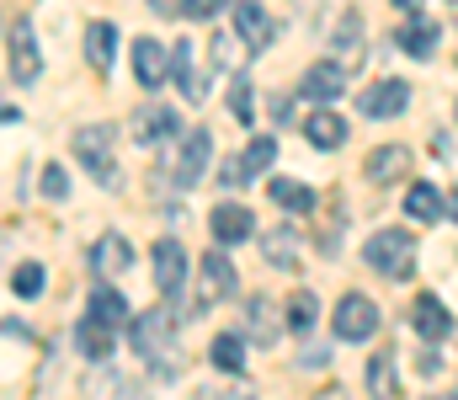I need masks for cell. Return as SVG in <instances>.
<instances>
[{
	"mask_svg": "<svg viewBox=\"0 0 458 400\" xmlns=\"http://www.w3.org/2000/svg\"><path fill=\"white\" fill-rule=\"evenodd\" d=\"M113 54H117V27L113 21H91L86 27V59L97 70H113Z\"/></svg>",
	"mask_w": 458,
	"mask_h": 400,
	"instance_id": "obj_27",
	"label": "cell"
},
{
	"mask_svg": "<svg viewBox=\"0 0 458 400\" xmlns=\"http://www.w3.org/2000/svg\"><path fill=\"white\" fill-rule=\"evenodd\" d=\"M394 5H400L405 16H421V0H394Z\"/></svg>",
	"mask_w": 458,
	"mask_h": 400,
	"instance_id": "obj_42",
	"label": "cell"
},
{
	"mask_svg": "<svg viewBox=\"0 0 458 400\" xmlns=\"http://www.w3.org/2000/svg\"><path fill=\"white\" fill-rule=\"evenodd\" d=\"M70 192V176H64V166H43V198H64Z\"/></svg>",
	"mask_w": 458,
	"mask_h": 400,
	"instance_id": "obj_34",
	"label": "cell"
},
{
	"mask_svg": "<svg viewBox=\"0 0 458 400\" xmlns=\"http://www.w3.org/2000/svg\"><path fill=\"white\" fill-rule=\"evenodd\" d=\"M229 113H234V123H250L256 118V91H250L245 75H234V86H229Z\"/></svg>",
	"mask_w": 458,
	"mask_h": 400,
	"instance_id": "obj_33",
	"label": "cell"
},
{
	"mask_svg": "<svg viewBox=\"0 0 458 400\" xmlns=\"http://www.w3.org/2000/svg\"><path fill=\"white\" fill-rule=\"evenodd\" d=\"M336 336L342 342H368L373 331H378V304L368 299V294H346L342 304H336Z\"/></svg>",
	"mask_w": 458,
	"mask_h": 400,
	"instance_id": "obj_6",
	"label": "cell"
},
{
	"mask_svg": "<svg viewBox=\"0 0 458 400\" xmlns=\"http://www.w3.org/2000/svg\"><path fill=\"white\" fill-rule=\"evenodd\" d=\"M5 48H11V81L32 86V81H38V70H43V59H38V38H32V21H27V16H16V21H11Z\"/></svg>",
	"mask_w": 458,
	"mask_h": 400,
	"instance_id": "obj_7",
	"label": "cell"
},
{
	"mask_svg": "<svg viewBox=\"0 0 458 400\" xmlns=\"http://www.w3.org/2000/svg\"><path fill=\"white\" fill-rule=\"evenodd\" d=\"M133 133H139V144L149 149V144H171V139L182 133V123H176V113H171V107L149 102V107H139V113H133Z\"/></svg>",
	"mask_w": 458,
	"mask_h": 400,
	"instance_id": "obj_14",
	"label": "cell"
},
{
	"mask_svg": "<svg viewBox=\"0 0 458 400\" xmlns=\"http://www.w3.org/2000/svg\"><path fill=\"white\" fill-rule=\"evenodd\" d=\"M75 160L102 182V187H113L117 182V155H113V144H117V133L113 123H86V129H75Z\"/></svg>",
	"mask_w": 458,
	"mask_h": 400,
	"instance_id": "obj_2",
	"label": "cell"
},
{
	"mask_svg": "<svg viewBox=\"0 0 458 400\" xmlns=\"http://www.w3.org/2000/svg\"><path fill=\"white\" fill-rule=\"evenodd\" d=\"M208 230H214L219 246H240V241L256 235V214H250L245 203H219V209L208 214Z\"/></svg>",
	"mask_w": 458,
	"mask_h": 400,
	"instance_id": "obj_10",
	"label": "cell"
},
{
	"mask_svg": "<svg viewBox=\"0 0 458 400\" xmlns=\"http://www.w3.org/2000/svg\"><path fill=\"white\" fill-rule=\"evenodd\" d=\"M346 91V70L336 59H320V64H310L304 70V97L315 102V107H326V102H336Z\"/></svg>",
	"mask_w": 458,
	"mask_h": 400,
	"instance_id": "obj_15",
	"label": "cell"
},
{
	"mask_svg": "<svg viewBox=\"0 0 458 400\" xmlns=\"http://www.w3.org/2000/svg\"><path fill=\"white\" fill-rule=\"evenodd\" d=\"M277 331H283V320H277V299H272V294H250V299H245V342H256V347H277Z\"/></svg>",
	"mask_w": 458,
	"mask_h": 400,
	"instance_id": "obj_9",
	"label": "cell"
},
{
	"mask_svg": "<svg viewBox=\"0 0 458 400\" xmlns=\"http://www.w3.org/2000/svg\"><path fill=\"white\" fill-rule=\"evenodd\" d=\"M261 257H267L272 267H283V272H293V262H299V235H293V230L261 235Z\"/></svg>",
	"mask_w": 458,
	"mask_h": 400,
	"instance_id": "obj_29",
	"label": "cell"
},
{
	"mask_svg": "<svg viewBox=\"0 0 458 400\" xmlns=\"http://www.w3.org/2000/svg\"><path fill=\"white\" fill-rule=\"evenodd\" d=\"M283 315H288V326H293V331H310V326H315V315H320V299H315L310 288H299V294L283 304Z\"/></svg>",
	"mask_w": 458,
	"mask_h": 400,
	"instance_id": "obj_31",
	"label": "cell"
},
{
	"mask_svg": "<svg viewBox=\"0 0 458 400\" xmlns=\"http://www.w3.org/2000/svg\"><path fill=\"white\" fill-rule=\"evenodd\" d=\"M326 363H331L326 347H304V353H299V369H326Z\"/></svg>",
	"mask_w": 458,
	"mask_h": 400,
	"instance_id": "obj_39",
	"label": "cell"
},
{
	"mask_svg": "<svg viewBox=\"0 0 458 400\" xmlns=\"http://www.w3.org/2000/svg\"><path fill=\"white\" fill-rule=\"evenodd\" d=\"M272 118H277V129H283V123H288V118H293V107H288V102H283V97H272Z\"/></svg>",
	"mask_w": 458,
	"mask_h": 400,
	"instance_id": "obj_41",
	"label": "cell"
},
{
	"mask_svg": "<svg viewBox=\"0 0 458 400\" xmlns=\"http://www.w3.org/2000/svg\"><path fill=\"white\" fill-rule=\"evenodd\" d=\"M234 294V267H229L225 251H208L198 262V294H192V310H214L219 299Z\"/></svg>",
	"mask_w": 458,
	"mask_h": 400,
	"instance_id": "obj_4",
	"label": "cell"
},
{
	"mask_svg": "<svg viewBox=\"0 0 458 400\" xmlns=\"http://www.w3.org/2000/svg\"><path fill=\"white\" fill-rule=\"evenodd\" d=\"M357 32H362V21H357V11H346L342 27H336V43H342V48H352V43H357Z\"/></svg>",
	"mask_w": 458,
	"mask_h": 400,
	"instance_id": "obj_36",
	"label": "cell"
},
{
	"mask_svg": "<svg viewBox=\"0 0 458 400\" xmlns=\"http://www.w3.org/2000/svg\"><path fill=\"white\" fill-rule=\"evenodd\" d=\"M149 267H155V288H160V294H176V288H182V272H187V251H182L176 241H160V246L149 251Z\"/></svg>",
	"mask_w": 458,
	"mask_h": 400,
	"instance_id": "obj_18",
	"label": "cell"
},
{
	"mask_svg": "<svg viewBox=\"0 0 458 400\" xmlns=\"http://www.w3.org/2000/svg\"><path fill=\"white\" fill-rule=\"evenodd\" d=\"M75 347H81L91 363H107V358H113V326H102L97 315H86V320L75 326Z\"/></svg>",
	"mask_w": 458,
	"mask_h": 400,
	"instance_id": "obj_22",
	"label": "cell"
},
{
	"mask_svg": "<svg viewBox=\"0 0 458 400\" xmlns=\"http://www.w3.org/2000/svg\"><path fill=\"white\" fill-rule=\"evenodd\" d=\"M11 294H16V299H38V294H43V267L38 262L11 267Z\"/></svg>",
	"mask_w": 458,
	"mask_h": 400,
	"instance_id": "obj_32",
	"label": "cell"
},
{
	"mask_svg": "<svg viewBox=\"0 0 458 400\" xmlns=\"http://www.w3.org/2000/svg\"><path fill=\"white\" fill-rule=\"evenodd\" d=\"M192 400H256L245 385H229V390H198Z\"/></svg>",
	"mask_w": 458,
	"mask_h": 400,
	"instance_id": "obj_38",
	"label": "cell"
},
{
	"mask_svg": "<svg viewBox=\"0 0 458 400\" xmlns=\"http://www.w3.org/2000/svg\"><path fill=\"white\" fill-rule=\"evenodd\" d=\"M229 0H187V16H198V21H208V16H219Z\"/></svg>",
	"mask_w": 458,
	"mask_h": 400,
	"instance_id": "obj_37",
	"label": "cell"
},
{
	"mask_svg": "<svg viewBox=\"0 0 458 400\" xmlns=\"http://www.w3.org/2000/svg\"><path fill=\"white\" fill-rule=\"evenodd\" d=\"M133 353H139L160 379H176V374H182V353H176V315H171V310L133 315Z\"/></svg>",
	"mask_w": 458,
	"mask_h": 400,
	"instance_id": "obj_1",
	"label": "cell"
},
{
	"mask_svg": "<svg viewBox=\"0 0 458 400\" xmlns=\"http://www.w3.org/2000/svg\"><path fill=\"white\" fill-rule=\"evenodd\" d=\"M272 160H277V139H250V144H245V155L225 166V187H245V182H250V176H261Z\"/></svg>",
	"mask_w": 458,
	"mask_h": 400,
	"instance_id": "obj_13",
	"label": "cell"
},
{
	"mask_svg": "<svg viewBox=\"0 0 458 400\" xmlns=\"http://www.w3.org/2000/svg\"><path fill=\"white\" fill-rule=\"evenodd\" d=\"M411 326H416L427 342H443V336L454 331V315L443 310L437 294H416V304H411Z\"/></svg>",
	"mask_w": 458,
	"mask_h": 400,
	"instance_id": "obj_16",
	"label": "cell"
},
{
	"mask_svg": "<svg viewBox=\"0 0 458 400\" xmlns=\"http://www.w3.org/2000/svg\"><path fill=\"white\" fill-rule=\"evenodd\" d=\"M405 171H411V149H405V144H378V149L362 160L368 187H389V182H400Z\"/></svg>",
	"mask_w": 458,
	"mask_h": 400,
	"instance_id": "obj_12",
	"label": "cell"
},
{
	"mask_svg": "<svg viewBox=\"0 0 458 400\" xmlns=\"http://www.w3.org/2000/svg\"><path fill=\"white\" fill-rule=\"evenodd\" d=\"M368 396L373 400H394L400 396V385H394V353L368 358Z\"/></svg>",
	"mask_w": 458,
	"mask_h": 400,
	"instance_id": "obj_30",
	"label": "cell"
},
{
	"mask_svg": "<svg viewBox=\"0 0 458 400\" xmlns=\"http://www.w3.org/2000/svg\"><path fill=\"white\" fill-rule=\"evenodd\" d=\"M267 198H272L277 209H288V214H310V209H315V192H310L304 182H293V176H272V182H267Z\"/></svg>",
	"mask_w": 458,
	"mask_h": 400,
	"instance_id": "obj_24",
	"label": "cell"
},
{
	"mask_svg": "<svg viewBox=\"0 0 458 400\" xmlns=\"http://www.w3.org/2000/svg\"><path fill=\"white\" fill-rule=\"evenodd\" d=\"M437 43H443V27H437L432 16H411V27H400V48H405L411 59H432Z\"/></svg>",
	"mask_w": 458,
	"mask_h": 400,
	"instance_id": "obj_20",
	"label": "cell"
},
{
	"mask_svg": "<svg viewBox=\"0 0 458 400\" xmlns=\"http://www.w3.org/2000/svg\"><path fill=\"white\" fill-rule=\"evenodd\" d=\"M427 400H458V396H427Z\"/></svg>",
	"mask_w": 458,
	"mask_h": 400,
	"instance_id": "obj_44",
	"label": "cell"
},
{
	"mask_svg": "<svg viewBox=\"0 0 458 400\" xmlns=\"http://www.w3.org/2000/svg\"><path fill=\"white\" fill-rule=\"evenodd\" d=\"M362 118H400L405 107H411V86L405 81H378V86H368L362 91Z\"/></svg>",
	"mask_w": 458,
	"mask_h": 400,
	"instance_id": "obj_11",
	"label": "cell"
},
{
	"mask_svg": "<svg viewBox=\"0 0 458 400\" xmlns=\"http://www.w3.org/2000/svg\"><path fill=\"white\" fill-rule=\"evenodd\" d=\"M208 160H214V133H208V129H192L182 144H176L171 182H176V187H198V176L208 171Z\"/></svg>",
	"mask_w": 458,
	"mask_h": 400,
	"instance_id": "obj_5",
	"label": "cell"
},
{
	"mask_svg": "<svg viewBox=\"0 0 458 400\" xmlns=\"http://www.w3.org/2000/svg\"><path fill=\"white\" fill-rule=\"evenodd\" d=\"M91 315H97L102 326H113V331L123 326V320H133V315H128V299H123L117 288H107V283L91 288Z\"/></svg>",
	"mask_w": 458,
	"mask_h": 400,
	"instance_id": "obj_28",
	"label": "cell"
},
{
	"mask_svg": "<svg viewBox=\"0 0 458 400\" xmlns=\"http://www.w3.org/2000/svg\"><path fill=\"white\" fill-rule=\"evenodd\" d=\"M315 400H346V390H326V396H315Z\"/></svg>",
	"mask_w": 458,
	"mask_h": 400,
	"instance_id": "obj_43",
	"label": "cell"
},
{
	"mask_svg": "<svg viewBox=\"0 0 458 400\" xmlns=\"http://www.w3.org/2000/svg\"><path fill=\"white\" fill-rule=\"evenodd\" d=\"M208 363L225 369V374H240L245 369V331H219L214 347H208Z\"/></svg>",
	"mask_w": 458,
	"mask_h": 400,
	"instance_id": "obj_26",
	"label": "cell"
},
{
	"mask_svg": "<svg viewBox=\"0 0 458 400\" xmlns=\"http://www.w3.org/2000/svg\"><path fill=\"white\" fill-rule=\"evenodd\" d=\"M208 48H214V64H219V70L234 64V38H229V32H214V43H208Z\"/></svg>",
	"mask_w": 458,
	"mask_h": 400,
	"instance_id": "obj_35",
	"label": "cell"
},
{
	"mask_svg": "<svg viewBox=\"0 0 458 400\" xmlns=\"http://www.w3.org/2000/svg\"><path fill=\"white\" fill-rule=\"evenodd\" d=\"M192 59H198V54H192V43H176V48H171V75H176V86H182V97H187V102H198V97H203V70H198Z\"/></svg>",
	"mask_w": 458,
	"mask_h": 400,
	"instance_id": "obj_23",
	"label": "cell"
},
{
	"mask_svg": "<svg viewBox=\"0 0 458 400\" xmlns=\"http://www.w3.org/2000/svg\"><path fill=\"white\" fill-rule=\"evenodd\" d=\"M155 16H187V0H149Z\"/></svg>",
	"mask_w": 458,
	"mask_h": 400,
	"instance_id": "obj_40",
	"label": "cell"
},
{
	"mask_svg": "<svg viewBox=\"0 0 458 400\" xmlns=\"http://www.w3.org/2000/svg\"><path fill=\"white\" fill-rule=\"evenodd\" d=\"M304 133H310L315 149H342L346 144V118L342 113H331V107H315V113L304 118Z\"/></svg>",
	"mask_w": 458,
	"mask_h": 400,
	"instance_id": "obj_21",
	"label": "cell"
},
{
	"mask_svg": "<svg viewBox=\"0 0 458 400\" xmlns=\"http://www.w3.org/2000/svg\"><path fill=\"white\" fill-rule=\"evenodd\" d=\"M133 75H139V86L155 91V86L171 75V54H165L155 38H139V43H133Z\"/></svg>",
	"mask_w": 458,
	"mask_h": 400,
	"instance_id": "obj_17",
	"label": "cell"
},
{
	"mask_svg": "<svg viewBox=\"0 0 458 400\" xmlns=\"http://www.w3.org/2000/svg\"><path fill=\"white\" fill-rule=\"evenodd\" d=\"M234 32H240V43H245L250 54H261V48L277 38V21L267 16V5H256V0H234Z\"/></svg>",
	"mask_w": 458,
	"mask_h": 400,
	"instance_id": "obj_8",
	"label": "cell"
},
{
	"mask_svg": "<svg viewBox=\"0 0 458 400\" xmlns=\"http://www.w3.org/2000/svg\"><path fill=\"white\" fill-rule=\"evenodd\" d=\"M411 257H416L411 230H373L362 241V262L373 267V272H384V277H405L411 272Z\"/></svg>",
	"mask_w": 458,
	"mask_h": 400,
	"instance_id": "obj_3",
	"label": "cell"
},
{
	"mask_svg": "<svg viewBox=\"0 0 458 400\" xmlns=\"http://www.w3.org/2000/svg\"><path fill=\"white\" fill-rule=\"evenodd\" d=\"M91 267H97L102 277H117V272H128V267H133V246H128L117 230H107V235L91 246Z\"/></svg>",
	"mask_w": 458,
	"mask_h": 400,
	"instance_id": "obj_19",
	"label": "cell"
},
{
	"mask_svg": "<svg viewBox=\"0 0 458 400\" xmlns=\"http://www.w3.org/2000/svg\"><path fill=\"white\" fill-rule=\"evenodd\" d=\"M405 214H411L416 225H432V219H443V192H437L432 182H416V187H405Z\"/></svg>",
	"mask_w": 458,
	"mask_h": 400,
	"instance_id": "obj_25",
	"label": "cell"
}]
</instances>
